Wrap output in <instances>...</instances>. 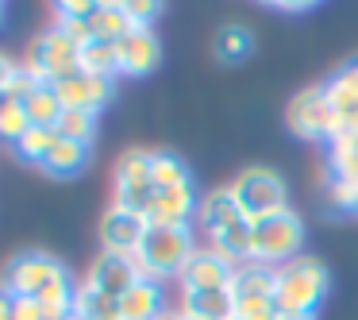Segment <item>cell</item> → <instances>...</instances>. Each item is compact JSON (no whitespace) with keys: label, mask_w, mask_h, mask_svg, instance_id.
I'll return each instance as SVG.
<instances>
[{"label":"cell","mask_w":358,"mask_h":320,"mask_svg":"<svg viewBox=\"0 0 358 320\" xmlns=\"http://www.w3.org/2000/svg\"><path fill=\"white\" fill-rule=\"evenodd\" d=\"M0 289H8L12 297H39L50 309L73 312L78 281L66 270L62 258L47 255V251H20L0 270Z\"/></svg>","instance_id":"obj_1"},{"label":"cell","mask_w":358,"mask_h":320,"mask_svg":"<svg viewBox=\"0 0 358 320\" xmlns=\"http://www.w3.org/2000/svg\"><path fill=\"white\" fill-rule=\"evenodd\" d=\"M196 243H193V228H170V224H150L147 235H143L139 251H135V266H139L143 278L158 281L162 286L166 278H181L185 263L193 258Z\"/></svg>","instance_id":"obj_2"},{"label":"cell","mask_w":358,"mask_h":320,"mask_svg":"<svg viewBox=\"0 0 358 320\" xmlns=\"http://www.w3.org/2000/svg\"><path fill=\"white\" fill-rule=\"evenodd\" d=\"M331 293V270L320 258H293V263L278 266V289H273V305L278 312H304L316 316V309Z\"/></svg>","instance_id":"obj_3"},{"label":"cell","mask_w":358,"mask_h":320,"mask_svg":"<svg viewBox=\"0 0 358 320\" xmlns=\"http://www.w3.org/2000/svg\"><path fill=\"white\" fill-rule=\"evenodd\" d=\"M24 66L43 81V85H58V81L81 74V43L55 24L27 47Z\"/></svg>","instance_id":"obj_4"},{"label":"cell","mask_w":358,"mask_h":320,"mask_svg":"<svg viewBox=\"0 0 358 320\" xmlns=\"http://www.w3.org/2000/svg\"><path fill=\"white\" fill-rule=\"evenodd\" d=\"M231 197L235 204L243 209V216L255 224L262 216H273V212L289 209V193H285V181L281 174H273L270 166H247V170L235 174L231 186Z\"/></svg>","instance_id":"obj_5"},{"label":"cell","mask_w":358,"mask_h":320,"mask_svg":"<svg viewBox=\"0 0 358 320\" xmlns=\"http://www.w3.org/2000/svg\"><path fill=\"white\" fill-rule=\"evenodd\" d=\"M304 247V220L293 209H281L273 216L255 220V258L266 266H285L301 258Z\"/></svg>","instance_id":"obj_6"},{"label":"cell","mask_w":358,"mask_h":320,"mask_svg":"<svg viewBox=\"0 0 358 320\" xmlns=\"http://www.w3.org/2000/svg\"><path fill=\"white\" fill-rule=\"evenodd\" d=\"M155 170H150V151L131 147L116 158V174H112V197L124 209H135L147 216L150 201H155Z\"/></svg>","instance_id":"obj_7"},{"label":"cell","mask_w":358,"mask_h":320,"mask_svg":"<svg viewBox=\"0 0 358 320\" xmlns=\"http://www.w3.org/2000/svg\"><path fill=\"white\" fill-rule=\"evenodd\" d=\"M285 124H289V132L301 135V139H331L335 112H331V104H327L324 85L301 89L285 109Z\"/></svg>","instance_id":"obj_8"},{"label":"cell","mask_w":358,"mask_h":320,"mask_svg":"<svg viewBox=\"0 0 358 320\" xmlns=\"http://www.w3.org/2000/svg\"><path fill=\"white\" fill-rule=\"evenodd\" d=\"M147 228H150V220L143 216V212L124 209V204L112 201L108 209H104L96 232H101V247L104 251H112V255H135L139 243H143V235H147Z\"/></svg>","instance_id":"obj_9"},{"label":"cell","mask_w":358,"mask_h":320,"mask_svg":"<svg viewBox=\"0 0 358 320\" xmlns=\"http://www.w3.org/2000/svg\"><path fill=\"white\" fill-rule=\"evenodd\" d=\"M55 93L66 112H93V116H101V109L116 97V78H96V74L81 70L73 78L58 81Z\"/></svg>","instance_id":"obj_10"},{"label":"cell","mask_w":358,"mask_h":320,"mask_svg":"<svg viewBox=\"0 0 358 320\" xmlns=\"http://www.w3.org/2000/svg\"><path fill=\"white\" fill-rule=\"evenodd\" d=\"M231 278H235L231 258H224L212 247H196L178 281H181V293H201V289H231Z\"/></svg>","instance_id":"obj_11"},{"label":"cell","mask_w":358,"mask_h":320,"mask_svg":"<svg viewBox=\"0 0 358 320\" xmlns=\"http://www.w3.org/2000/svg\"><path fill=\"white\" fill-rule=\"evenodd\" d=\"M116 58H120V74H127V78H147L162 62V43H158V35L150 27H131L116 43Z\"/></svg>","instance_id":"obj_12"},{"label":"cell","mask_w":358,"mask_h":320,"mask_svg":"<svg viewBox=\"0 0 358 320\" xmlns=\"http://www.w3.org/2000/svg\"><path fill=\"white\" fill-rule=\"evenodd\" d=\"M139 278L143 274H139V266H135L131 255L101 251V258H93V266H89V274H85V286H93V289H101L104 297H116L120 301Z\"/></svg>","instance_id":"obj_13"},{"label":"cell","mask_w":358,"mask_h":320,"mask_svg":"<svg viewBox=\"0 0 358 320\" xmlns=\"http://www.w3.org/2000/svg\"><path fill=\"white\" fill-rule=\"evenodd\" d=\"M201 209V197H196L193 181L189 186H173V189H158L155 201L147 209V220L150 224H170V228H185L189 220L196 216Z\"/></svg>","instance_id":"obj_14"},{"label":"cell","mask_w":358,"mask_h":320,"mask_svg":"<svg viewBox=\"0 0 358 320\" xmlns=\"http://www.w3.org/2000/svg\"><path fill=\"white\" fill-rule=\"evenodd\" d=\"M166 316V293L158 281L139 278L120 297V320H162Z\"/></svg>","instance_id":"obj_15"},{"label":"cell","mask_w":358,"mask_h":320,"mask_svg":"<svg viewBox=\"0 0 358 320\" xmlns=\"http://www.w3.org/2000/svg\"><path fill=\"white\" fill-rule=\"evenodd\" d=\"M239 220H247L243 216V209L235 204V197H231V189H212L208 197H201V209H196V224H201V232L208 235H220L224 228H231V224H239Z\"/></svg>","instance_id":"obj_16"},{"label":"cell","mask_w":358,"mask_h":320,"mask_svg":"<svg viewBox=\"0 0 358 320\" xmlns=\"http://www.w3.org/2000/svg\"><path fill=\"white\" fill-rule=\"evenodd\" d=\"M181 316L189 320H235L231 289H201V293H181Z\"/></svg>","instance_id":"obj_17"},{"label":"cell","mask_w":358,"mask_h":320,"mask_svg":"<svg viewBox=\"0 0 358 320\" xmlns=\"http://www.w3.org/2000/svg\"><path fill=\"white\" fill-rule=\"evenodd\" d=\"M273 289H278V266H266L258 258L235 266L231 297H273Z\"/></svg>","instance_id":"obj_18"},{"label":"cell","mask_w":358,"mask_h":320,"mask_svg":"<svg viewBox=\"0 0 358 320\" xmlns=\"http://www.w3.org/2000/svg\"><path fill=\"white\" fill-rule=\"evenodd\" d=\"M89 158H93L89 143H78V139H66V135H58V143H55V151L47 155L43 170H47L50 178H78V174L89 166Z\"/></svg>","instance_id":"obj_19"},{"label":"cell","mask_w":358,"mask_h":320,"mask_svg":"<svg viewBox=\"0 0 358 320\" xmlns=\"http://www.w3.org/2000/svg\"><path fill=\"white\" fill-rule=\"evenodd\" d=\"M250 50H255V35H250L243 24H224L216 35H212V55H216L224 66L247 62Z\"/></svg>","instance_id":"obj_20"},{"label":"cell","mask_w":358,"mask_h":320,"mask_svg":"<svg viewBox=\"0 0 358 320\" xmlns=\"http://www.w3.org/2000/svg\"><path fill=\"white\" fill-rule=\"evenodd\" d=\"M20 104H24L31 127H55V132H58V120H62L66 109H62V101H58L55 85H35Z\"/></svg>","instance_id":"obj_21"},{"label":"cell","mask_w":358,"mask_h":320,"mask_svg":"<svg viewBox=\"0 0 358 320\" xmlns=\"http://www.w3.org/2000/svg\"><path fill=\"white\" fill-rule=\"evenodd\" d=\"M73 312L85 320H120V301L116 297H104L101 289L81 281L78 293H73Z\"/></svg>","instance_id":"obj_22"},{"label":"cell","mask_w":358,"mask_h":320,"mask_svg":"<svg viewBox=\"0 0 358 320\" xmlns=\"http://www.w3.org/2000/svg\"><path fill=\"white\" fill-rule=\"evenodd\" d=\"M150 170H155V189H173L193 181L185 158L173 155V151H150Z\"/></svg>","instance_id":"obj_23"},{"label":"cell","mask_w":358,"mask_h":320,"mask_svg":"<svg viewBox=\"0 0 358 320\" xmlns=\"http://www.w3.org/2000/svg\"><path fill=\"white\" fill-rule=\"evenodd\" d=\"M81 70L96 74V78H116L120 74V58H116V43L93 39L81 47Z\"/></svg>","instance_id":"obj_24"},{"label":"cell","mask_w":358,"mask_h":320,"mask_svg":"<svg viewBox=\"0 0 358 320\" xmlns=\"http://www.w3.org/2000/svg\"><path fill=\"white\" fill-rule=\"evenodd\" d=\"M27 132H31V120H27L24 104L12 101V97H0V139L20 143Z\"/></svg>","instance_id":"obj_25"},{"label":"cell","mask_w":358,"mask_h":320,"mask_svg":"<svg viewBox=\"0 0 358 320\" xmlns=\"http://www.w3.org/2000/svg\"><path fill=\"white\" fill-rule=\"evenodd\" d=\"M55 143H58V132H55V127H31V132H27L24 139L16 143V151L27 158V162L43 166V162H47V155L55 151Z\"/></svg>","instance_id":"obj_26"},{"label":"cell","mask_w":358,"mask_h":320,"mask_svg":"<svg viewBox=\"0 0 358 320\" xmlns=\"http://www.w3.org/2000/svg\"><path fill=\"white\" fill-rule=\"evenodd\" d=\"M58 135L78 139V143H93L96 116H93V112H62V120H58Z\"/></svg>","instance_id":"obj_27"},{"label":"cell","mask_w":358,"mask_h":320,"mask_svg":"<svg viewBox=\"0 0 358 320\" xmlns=\"http://www.w3.org/2000/svg\"><path fill=\"white\" fill-rule=\"evenodd\" d=\"M235 320H278L273 297H235Z\"/></svg>","instance_id":"obj_28"},{"label":"cell","mask_w":358,"mask_h":320,"mask_svg":"<svg viewBox=\"0 0 358 320\" xmlns=\"http://www.w3.org/2000/svg\"><path fill=\"white\" fill-rule=\"evenodd\" d=\"M66 316H70V312L50 309L39 297H16V320H66Z\"/></svg>","instance_id":"obj_29"},{"label":"cell","mask_w":358,"mask_h":320,"mask_svg":"<svg viewBox=\"0 0 358 320\" xmlns=\"http://www.w3.org/2000/svg\"><path fill=\"white\" fill-rule=\"evenodd\" d=\"M124 12H127V20H131L135 27H150L155 16L162 12V4H155V0H127Z\"/></svg>","instance_id":"obj_30"},{"label":"cell","mask_w":358,"mask_h":320,"mask_svg":"<svg viewBox=\"0 0 358 320\" xmlns=\"http://www.w3.org/2000/svg\"><path fill=\"white\" fill-rule=\"evenodd\" d=\"M16 70H20V62H12V58L0 50V97L8 93V85H12V78H16Z\"/></svg>","instance_id":"obj_31"},{"label":"cell","mask_w":358,"mask_h":320,"mask_svg":"<svg viewBox=\"0 0 358 320\" xmlns=\"http://www.w3.org/2000/svg\"><path fill=\"white\" fill-rule=\"evenodd\" d=\"M0 320H16V297L8 289H0Z\"/></svg>","instance_id":"obj_32"},{"label":"cell","mask_w":358,"mask_h":320,"mask_svg":"<svg viewBox=\"0 0 358 320\" xmlns=\"http://www.w3.org/2000/svg\"><path fill=\"white\" fill-rule=\"evenodd\" d=\"M343 81H347V85L350 89H355V93H358V58H355V62H347V66H343Z\"/></svg>","instance_id":"obj_33"},{"label":"cell","mask_w":358,"mask_h":320,"mask_svg":"<svg viewBox=\"0 0 358 320\" xmlns=\"http://www.w3.org/2000/svg\"><path fill=\"white\" fill-rule=\"evenodd\" d=\"M270 8L273 12H304L308 4H281V0H270Z\"/></svg>","instance_id":"obj_34"},{"label":"cell","mask_w":358,"mask_h":320,"mask_svg":"<svg viewBox=\"0 0 358 320\" xmlns=\"http://www.w3.org/2000/svg\"><path fill=\"white\" fill-rule=\"evenodd\" d=\"M278 320H316V316H304V312H278Z\"/></svg>","instance_id":"obj_35"},{"label":"cell","mask_w":358,"mask_h":320,"mask_svg":"<svg viewBox=\"0 0 358 320\" xmlns=\"http://www.w3.org/2000/svg\"><path fill=\"white\" fill-rule=\"evenodd\" d=\"M162 320H189V316H181V312H166Z\"/></svg>","instance_id":"obj_36"},{"label":"cell","mask_w":358,"mask_h":320,"mask_svg":"<svg viewBox=\"0 0 358 320\" xmlns=\"http://www.w3.org/2000/svg\"><path fill=\"white\" fill-rule=\"evenodd\" d=\"M66 320H85V316H78V312H70V316H66Z\"/></svg>","instance_id":"obj_37"},{"label":"cell","mask_w":358,"mask_h":320,"mask_svg":"<svg viewBox=\"0 0 358 320\" xmlns=\"http://www.w3.org/2000/svg\"><path fill=\"white\" fill-rule=\"evenodd\" d=\"M0 24H4V4H0Z\"/></svg>","instance_id":"obj_38"},{"label":"cell","mask_w":358,"mask_h":320,"mask_svg":"<svg viewBox=\"0 0 358 320\" xmlns=\"http://www.w3.org/2000/svg\"><path fill=\"white\" fill-rule=\"evenodd\" d=\"M355 216H358V204H355Z\"/></svg>","instance_id":"obj_39"}]
</instances>
